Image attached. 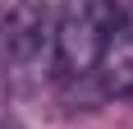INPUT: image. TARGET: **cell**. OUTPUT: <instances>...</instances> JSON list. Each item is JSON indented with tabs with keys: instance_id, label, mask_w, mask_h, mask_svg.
I'll return each instance as SVG.
<instances>
[{
	"instance_id": "6da1fadb",
	"label": "cell",
	"mask_w": 133,
	"mask_h": 129,
	"mask_svg": "<svg viewBox=\"0 0 133 129\" xmlns=\"http://www.w3.org/2000/svg\"><path fill=\"white\" fill-rule=\"evenodd\" d=\"M110 14L106 0H64V9L55 19V60L69 78L92 74L110 46Z\"/></svg>"
},
{
	"instance_id": "7a4b0ae2",
	"label": "cell",
	"mask_w": 133,
	"mask_h": 129,
	"mask_svg": "<svg viewBox=\"0 0 133 129\" xmlns=\"http://www.w3.org/2000/svg\"><path fill=\"white\" fill-rule=\"evenodd\" d=\"M41 32H46V9L37 0H14L0 23V60L32 64L41 55Z\"/></svg>"
},
{
	"instance_id": "3957f363",
	"label": "cell",
	"mask_w": 133,
	"mask_h": 129,
	"mask_svg": "<svg viewBox=\"0 0 133 129\" xmlns=\"http://www.w3.org/2000/svg\"><path fill=\"white\" fill-rule=\"evenodd\" d=\"M96 69H106V88L119 92V97H133V42L119 37L115 46H106L101 64Z\"/></svg>"
},
{
	"instance_id": "277c9868",
	"label": "cell",
	"mask_w": 133,
	"mask_h": 129,
	"mask_svg": "<svg viewBox=\"0 0 133 129\" xmlns=\"http://www.w3.org/2000/svg\"><path fill=\"white\" fill-rule=\"evenodd\" d=\"M106 14H110V28H119V37L133 42V0H106Z\"/></svg>"
},
{
	"instance_id": "5b68a950",
	"label": "cell",
	"mask_w": 133,
	"mask_h": 129,
	"mask_svg": "<svg viewBox=\"0 0 133 129\" xmlns=\"http://www.w3.org/2000/svg\"><path fill=\"white\" fill-rule=\"evenodd\" d=\"M0 23H5V9H0Z\"/></svg>"
},
{
	"instance_id": "8992f818",
	"label": "cell",
	"mask_w": 133,
	"mask_h": 129,
	"mask_svg": "<svg viewBox=\"0 0 133 129\" xmlns=\"http://www.w3.org/2000/svg\"><path fill=\"white\" fill-rule=\"evenodd\" d=\"M0 129H9V125H5V120H0Z\"/></svg>"
}]
</instances>
